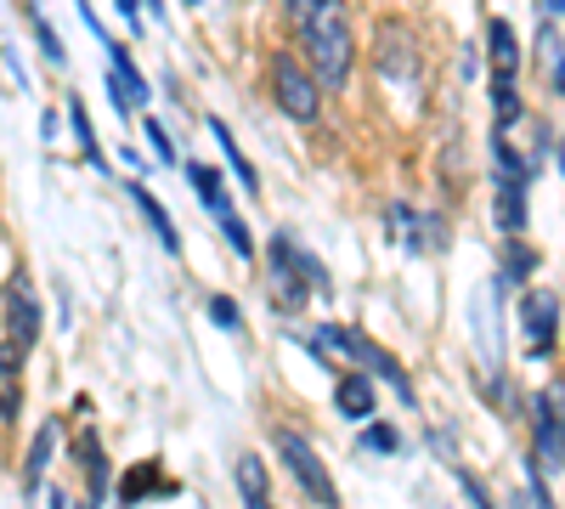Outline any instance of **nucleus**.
<instances>
[{
  "instance_id": "obj_1",
  "label": "nucleus",
  "mask_w": 565,
  "mask_h": 509,
  "mask_svg": "<svg viewBox=\"0 0 565 509\" xmlns=\"http://www.w3.org/2000/svg\"><path fill=\"white\" fill-rule=\"evenodd\" d=\"M300 45H306V63L317 68L322 91H345L351 68H356V40H351V18H345V0H317V7L295 23Z\"/></svg>"
},
{
  "instance_id": "obj_2",
  "label": "nucleus",
  "mask_w": 565,
  "mask_h": 509,
  "mask_svg": "<svg viewBox=\"0 0 565 509\" xmlns=\"http://www.w3.org/2000/svg\"><path fill=\"white\" fill-rule=\"evenodd\" d=\"M271 295L282 311H300L311 295H328V272L317 255H306L289 233H271Z\"/></svg>"
},
{
  "instance_id": "obj_3",
  "label": "nucleus",
  "mask_w": 565,
  "mask_h": 509,
  "mask_svg": "<svg viewBox=\"0 0 565 509\" xmlns=\"http://www.w3.org/2000/svg\"><path fill=\"white\" fill-rule=\"evenodd\" d=\"M317 340H322L328 351H340L345 362L367 368L373 380H385V385H391V391H396L402 402H413V380H407V368H402V362H396V357H391L385 346H373L367 335H356L351 322H322V335H317Z\"/></svg>"
},
{
  "instance_id": "obj_4",
  "label": "nucleus",
  "mask_w": 565,
  "mask_h": 509,
  "mask_svg": "<svg viewBox=\"0 0 565 509\" xmlns=\"http://www.w3.org/2000/svg\"><path fill=\"white\" fill-rule=\"evenodd\" d=\"M271 97H277V108L289 114V119L311 125V119L322 114V79H317V68L300 63L295 52H277V57H271Z\"/></svg>"
},
{
  "instance_id": "obj_5",
  "label": "nucleus",
  "mask_w": 565,
  "mask_h": 509,
  "mask_svg": "<svg viewBox=\"0 0 565 509\" xmlns=\"http://www.w3.org/2000/svg\"><path fill=\"white\" fill-rule=\"evenodd\" d=\"M487 45H492V114L498 125L492 130H509L514 119H521V97H514V74H521V40H514V29L503 18L487 23Z\"/></svg>"
},
{
  "instance_id": "obj_6",
  "label": "nucleus",
  "mask_w": 565,
  "mask_h": 509,
  "mask_svg": "<svg viewBox=\"0 0 565 509\" xmlns=\"http://www.w3.org/2000/svg\"><path fill=\"white\" fill-rule=\"evenodd\" d=\"M271 447H277V458H282V470L295 476V487L311 498V503H340V492H334V481H328V465L317 458V447L295 431V425H277L271 431Z\"/></svg>"
},
{
  "instance_id": "obj_7",
  "label": "nucleus",
  "mask_w": 565,
  "mask_h": 509,
  "mask_svg": "<svg viewBox=\"0 0 565 509\" xmlns=\"http://www.w3.org/2000/svg\"><path fill=\"white\" fill-rule=\"evenodd\" d=\"M532 453H537V470L565 476V385H548L532 402Z\"/></svg>"
},
{
  "instance_id": "obj_8",
  "label": "nucleus",
  "mask_w": 565,
  "mask_h": 509,
  "mask_svg": "<svg viewBox=\"0 0 565 509\" xmlns=\"http://www.w3.org/2000/svg\"><path fill=\"white\" fill-rule=\"evenodd\" d=\"M373 68H380V79H418V68H424L418 34L407 23H385L380 40H373Z\"/></svg>"
},
{
  "instance_id": "obj_9",
  "label": "nucleus",
  "mask_w": 565,
  "mask_h": 509,
  "mask_svg": "<svg viewBox=\"0 0 565 509\" xmlns=\"http://www.w3.org/2000/svg\"><path fill=\"white\" fill-rule=\"evenodd\" d=\"M559 295L554 289H526L521 295V340L532 357H548L554 351V335H559Z\"/></svg>"
},
{
  "instance_id": "obj_10",
  "label": "nucleus",
  "mask_w": 565,
  "mask_h": 509,
  "mask_svg": "<svg viewBox=\"0 0 565 509\" xmlns=\"http://www.w3.org/2000/svg\"><path fill=\"white\" fill-rule=\"evenodd\" d=\"M334 407H340V420H351V425H367L373 413H380V391H373V374L367 368H345V374L334 380Z\"/></svg>"
},
{
  "instance_id": "obj_11",
  "label": "nucleus",
  "mask_w": 565,
  "mask_h": 509,
  "mask_svg": "<svg viewBox=\"0 0 565 509\" xmlns=\"http://www.w3.org/2000/svg\"><path fill=\"white\" fill-rule=\"evenodd\" d=\"M7 340H18L23 351L40 340V300H34V289H29L23 272L7 284Z\"/></svg>"
},
{
  "instance_id": "obj_12",
  "label": "nucleus",
  "mask_w": 565,
  "mask_h": 509,
  "mask_svg": "<svg viewBox=\"0 0 565 509\" xmlns=\"http://www.w3.org/2000/svg\"><path fill=\"white\" fill-rule=\"evenodd\" d=\"M385 221L396 226L391 238H402L407 250H447V233H441V215H418V210H407V204H391L385 210Z\"/></svg>"
},
{
  "instance_id": "obj_13",
  "label": "nucleus",
  "mask_w": 565,
  "mask_h": 509,
  "mask_svg": "<svg viewBox=\"0 0 565 509\" xmlns=\"http://www.w3.org/2000/svg\"><path fill=\"white\" fill-rule=\"evenodd\" d=\"M526 193H532V176H503L498 170V226H503V238L526 233Z\"/></svg>"
},
{
  "instance_id": "obj_14",
  "label": "nucleus",
  "mask_w": 565,
  "mask_h": 509,
  "mask_svg": "<svg viewBox=\"0 0 565 509\" xmlns=\"http://www.w3.org/2000/svg\"><path fill=\"white\" fill-rule=\"evenodd\" d=\"M23 413V346L0 340V420Z\"/></svg>"
},
{
  "instance_id": "obj_15",
  "label": "nucleus",
  "mask_w": 565,
  "mask_h": 509,
  "mask_svg": "<svg viewBox=\"0 0 565 509\" xmlns=\"http://www.w3.org/2000/svg\"><path fill=\"white\" fill-rule=\"evenodd\" d=\"M74 453H79V470H85V492H90V503H103V498L114 492V481H108V458H103L97 431H79Z\"/></svg>"
},
{
  "instance_id": "obj_16",
  "label": "nucleus",
  "mask_w": 565,
  "mask_h": 509,
  "mask_svg": "<svg viewBox=\"0 0 565 509\" xmlns=\"http://www.w3.org/2000/svg\"><path fill=\"white\" fill-rule=\"evenodd\" d=\"M57 436H63V425H57V420H45V425L34 431V442H29V458H23V492H40L45 470H52V453H57Z\"/></svg>"
},
{
  "instance_id": "obj_17",
  "label": "nucleus",
  "mask_w": 565,
  "mask_h": 509,
  "mask_svg": "<svg viewBox=\"0 0 565 509\" xmlns=\"http://www.w3.org/2000/svg\"><path fill=\"white\" fill-rule=\"evenodd\" d=\"M186 181H193V193H199V204L221 221V215H232V199H226V181H221V170L215 165H204V159H186Z\"/></svg>"
},
{
  "instance_id": "obj_18",
  "label": "nucleus",
  "mask_w": 565,
  "mask_h": 509,
  "mask_svg": "<svg viewBox=\"0 0 565 509\" xmlns=\"http://www.w3.org/2000/svg\"><path fill=\"white\" fill-rule=\"evenodd\" d=\"M125 188H130V199H136V210L141 215H148V226H153V233H159V244L170 250V255H181V233H175V221H170V210L148 193V188H141V181H125Z\"/></svg>"
},
{
  "instance_id": "obj_19",
  "label": "nucleus",
  "mask_w": 565,
  "mask_h": 509,
  "mask_svg": "<svg viewBox=\"0 0 565 509\" xmlns=\"http://www.w3.org/2000/svg\"><path fill=\"white\" fill-rule=\"evenodd\" d=\"M204 125H210V136H215V142H221V153H226V165H232V176H238V181H244V188H249V199H255V188H260V176H255V165L244 159V148H238V142H232V130H226V119H215V114H210Z\"/></svg>"
},
{
  "instance_id": "obj_20",
  "label": "nucleus",
  "mask_w": 565,
  "mask_h": 509,
  "mask_svg": "<svg viewBox=\"0 0 565 509\" xmlns=\"http://www.w3.org/2000/svg\"><path fill=\"white\" fill-rule=\"evenodd\" d=\"M232 481H238V498H244V503H271V476H266V465H260L255 453H244V458H238Z\"/></svg>"
},
{
  "instance_id": "obj_21",
  "label": "nucleus",
  "mask_w": 565,
  "mask_h": 509,
  "mask_svg": "<svg viewBox=\"0 0 565 509\" xmlns=\"http://www.w3.org/2000/svg\"><path fill=\"white\" fill-rule=\"evenodd\" d=\"M153 487H159V492H175V481H170V476L153 465V458H148V465H136L114 492H119V503H141V492H153Z\"/></svg>"
},
{
  "instance_id": "obj_22",
  "label": "nucleus",
  "mask_w": 565,
  "mask_h": 509,
  "mask_svg": "<svg viewBox=\"0 0 565 509\" xmlns=\"http://www.w3.org/2000/svg\"><path fill=\"white\" fill-rule=\"evenodd\" d=\"M108 74H119V85L130 91L136 103H148V79H141V68L130 63V45H119V40H108Z\"/></svg>"
},
{
  "instance_id": "obj_23",
  "label": "nucleus",
  "mask_w": 565,
  "mask_h": 509,
  "mask_svg": "<svg viewBox=\"0 0 565 509\" xmlns=\"http://www.w3.org/2000/svg\"><path fill=\"white\" fill-rule=\"evenodd\" d=\"M68 125H74V142H79V153L97 165V170H108V159H103V148H97V130H90V114H85V103L79 97H68Z\"/></svg>"
},
{
  "instance_id": "obj_24",
  "label": "nucleus",
  "mask_w": 565,
  "mask_h": 509,
  "mask_svg": "<svg viewBox=\"0 0 565 509\" xmlns=\"http://www.w3.org/2000/svg\"><path fill=\"white\" fill-rule=\"evenodd\" d=\"M29 23H34V40H40V52H45V63H68V52H63V40H57V29L52 23H45V12L40 7H29Z\"/></svg>"
},
{
  "instance_id": "obj_25",
  "label": "nucleus",
  "mask_w": 565,
  "mask_h": 509,
  "mask_svg": "<svg viewBox=\"0 0 565 509\" xmlns=\"http://www.w3.org/2000/svg\"><path fill=\"white\" fill-rule=\"evenodd\" d=\"M532 266H537V255H532L521 238H509V250H503V284H521Z\"/></svg>"
},
{
  "instance_id": "obj_26",
  "label": "nucleus",
  "mask_w": 565,
  "mask_h": 509,
  "mask_svg": "<svg viewBox=\"0 0 565 509\" xmlns=\"http://www.w3.org/2000/svg\"><path fill=\"white\" fill-rule=\"evenodd\" d=\"M221 233H226V244H232V255H238V261H255V238H249V226L238 215H221Z\"/></svg>"
},
{
  "instance_id": "obj_27",
  "label": "nucleus",
  "mask_w": 565,
  "mask_h": 509,
  "mask_svg": "<svg viewBox=\"0 0 565 509\" xmlns=\"http://www.w3.org/2000/svg\"><path fill=\"white\" fill-rule=\"evenodd\" d=\"M210 317H215V329H226V335L244 329V311H238V300H232V295H210Z\"/></svg>"
},
{
  "instance_id": "obj_28",
  "label": "nucleus",
  "mask_w": 565,
  "mask_h": 509,
  "mask_svg": "<svg viewBox=\"0 0 565 509\" xmlns=\"http://www.w3.org/2000/svg\"><path fill=\"white\" fill-rule=\"evenodd\" d=\"M362 453H402V431L396 425H367L362 431Z\"/></svg>"
},
{
  "instance_id": "obj_29",
  "label": "nucleus",
  "mask_w": 565,
  "mask_h": 509,
  "mask_svg": "<svg viewBox=\"0 0 565 509\" xmlns=\"http://www.w3.org/2000/svg\"><path fill=\"white\" fill-rule=\"evenodd\" d=\"M141 130H148V148H153V159H159V165H175V142H170V130H164L159 119H148Z\"/></svg>"
},
{
  "instance_id": "obj_30",
  "label": "nucleus",
  "mask_w": 565,
  "mask_h": 509,
  "mask_svg": "<svg viewBox=\"0 0 565 509\" xmlns=\"http://www.w3.org/2000/svg\"><path fill=\"white\" fill-rule=\"evenodd\" d=\"M311 7H317V0H282V12H289V23H300Z\"/></svg>"
},
{
  "instance_id": "obj_31",
  "label": "nucleus",
  "mask_w": 565,
  "mask_h": 509,
  "mask_svg": "<svg viewBox=\"0 0 565 509\" xmlns=\"http://www.w3.org/2000/svg\"><path fill=\"white\" fill-rule=\"evenodd\" d=\"M114 7L125 12V23H141V0H114Z\"/></svg>"
},
{
  "instance_id": "obj_32",
  "label": "nucleus",
  "mask_w": 565,
  "mask_h": 509,
  "mask_svg": "<svg viewBox=\"0 0 565 509\" xmlns=\"http://www.w3.org/2000/svg\"><path fill=\"white\" fill-rule=\"evenodd\" d=\"M537 12L543 18H565V0H537Z\"/></svg>"
},
{
  "instance_id": "obj_33",
  "label": "nucleus",
  "mask_w": 565,
  "mask_h": 509,
  "mask_svg": "<svg viewBox=\"0 0 565 509\" xmlns=\"http://www.w3.org/2000/svg\"><path fill=\"white\" fill-rule=\"evenodd\" d=\"M554 91H559V97H565V57L554 63Z\"/></svg>"
},
{
  "instance_id": "obj_34",
  "label": "nucleus",
  "mask_w": 565,
  "mask_h": 509,
  "mask_svg": "<svg viewBox=\"0 0 565 509\" xmlns=\"http://www.w3.org/2000/svg\"><path fill=\"white\" fill-rule=\"evenodd\" d=\"M141 7H148V12H153V18L164 23V7H159V0H141Z\"/></svg>"
},
{
  "instance_id": "obj_35",
  "label": "nucleus",
  "mask_w": 565,
  "mask_h": 509,
  "mask_svg": "<svg viewBox=\"0 0 565 509\" xmlns=\"http://www.w3.org/2000/svg\"><path fill=\"white\" fill-rule=\"evenodd\" d=\"M559 170H565V142H559Z\"/></svg>"
},
{
  "instance_id": "obj_36",
  "label": "nucleus",
  "mask_w": 565,
  "mask_h": 509,
  "mask_svg": "<svg viewBox=\"0 0 565 509\" xmlns=\"http://www.w3.org/2000/svg\"><path fill=\"white\" fill-rule=\"evenodd\" d=\"M186 7H204V0H186Z\"/></svg>"
}]
</instances>
